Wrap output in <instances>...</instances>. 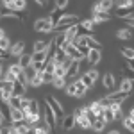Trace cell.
I'll use <instances>...</instances> for the list:
<instances>
[{"mask_svg":"<svg viewBox=\"0 0 134 134\" xmlns=\"http://www.w3.org/2000/svg\"><path fill=\"white\" fill-rule=\"evenodd\" d=\"M81 21V18L77 16V14H64L61 20L57 21L55 25H54V32L55 34H61L63 31H66V29H70L72 25H77Z\"/></svg>","mask_w":134,"mask_h":134,"instance_id":"cell-1","label":"cell"},{"mask_svg":"<svg viewBox=\"0 0 134 134\" xmlns=\"http://www.w3.org/2000/svg\"><path fill=\"white\" fill-rule=\"evenodd\" d=\"M32 29L36 32H43V34H50L54 32V23H52L50 16H43V18H38L32 23Z\"/></svg>","mask_w":134,"mask_h":134,"instance_id":"cell-2","label":"cell"},{"mask_svg":"<svg viewBox=\"0 0 134 134\" xmlns=\"http://www.w3.org/2000/svg\"><path fill=\"white\" fill-rule=\"evenodd\" d=\"M45 104L54 111L55 118H57V122L63 120V116H64V107H63V104L59 102L55 97H52V95H45Z\"/></svg>","mask_w":134,"mask_h":134,"instance_id":"cell-3","label":"cell"},{"mask_svg":"<svg viewBox=\"0 0 134 134\" xmlns=\"http://www.w3.org/2000/svg\"><path fill=\"white\" fill-rule=\"evenodd\" d=\"M2 7L5 11H13V13L20 14V11L27 9V2L25 0H2Z\"/></svg>","mask_w":134,"mask_h":134,"instance_id":"cell-4","label":"cell"},{"mask_svg":"<svg viewBox=\"0 0 134 134\" xmlns=\"http://www.w3.org/2000/svg\"><path fill=\"white\" fill-rule=\"evenodd\" d=\"M43 116H45V127L48 129V131H55V125H57V118H55V114L52 111L50 107L45 104V107H43Z\"/></svg>","mask_w":134,"mask_h":134,"instance_id":"cell-5","label":"cell"},{"mask_svg":"<svg viewBox=\"0 0 134 134\" xmlns=\"http://www.w3.org/2000/svg\"><path fill=\"white\" fill-rule=\"evenodd\" d=\"M113 7H114L113 0H100V2H95L91 5V14H97V13H109Z\"/></svg>","mask_w":134,"mask_h":134,"instance_id":"cell-6","label":"cell"},{"mask_svg":"<svg viewBox=\"0 0 134 134\" xmlns=\"http://www.w3.org/2000/svg\"><path fill=\"white\" fill-rule=\"evenodd\" d=\"M25 40H18V41H14V43H11V47H9V57H14V59H18L21 54H25Z\"/></svg>","mask_w":134,"mask_h":134,"instance_id":"cell-7","label":"cell"},{"mask_svg":"<svg viewBox=\"0 0 134 134\" xmlns=\"http://www.w3.org/2000/svg\"><path fill=\"white\" fill-rule=\"evenodd\" d=\"M100 81H102L104 90H107V91H114V90H116V77H114V73L105 72L102 77H100Z\"/></svg>","mask_w":134,"mask_h":134,"instance_id":"cell-8","label":"cell"},{"mask_svg":"<svg viewBox=\"0 0 134 134\" xmlns=\"http://www.w3.org/2000/svg\"><path fill=\"white\" fill-rule=\"evenodd\" d=\"M81 63L82 61H72L68 70H66V82L79 79V72H81Z\"/></svg>","mask_w":134,"mask_h":134,"instance_id":"cell-9","label":"cell"},{"mask_svg":"<svg viewBox=\"0 0 134 134\" xmlns=\"http://www.w3.org/2000/svg\"><path fill=\"white\" fill-rule=\"evenodd\" d=\"M109 100H111V104H124L125 100H129V93H124V91H118V90H114V91H109L107 95H105Z\"/></svg>","mask_w":134,"mask_h":134,"instance_id":"cell-10","label":"cell"},{"mask_svg":"<svg viewBox=\"0 0 134 134\" xmlns=\"http://www.w3.org/2000/svg\"><path fill=\"white\" fill-rule=\"evenodd\" d=\"M63 38H64V41L66 43H72L79 34H81V29H79V25H72L70 29H66V31H63Z\"/></svg>","mask_w":134,"mask_h":134,"instance_id":"cell-11","label":"cell"},{"mask_svg":"<svg viewBox=\"0 0 134 134\" xmlns=\"http://www.w3.org/2000/svg\"><path fill=\"white\" fill-rule=\"evenodd\" d=\"M118 91H124V93H129L132 91V77L129 75V77H124L122 75V79H120V82H118Z\"/></svg>","mask_w":134,"mask_h":134,"instance_id":"cell-12","label":"cell"},{"mask_svg":"<svg viewBox=\"0 0 134 134\" xmlns=\"http://www.w3.org/2000/svg\"><path fill=\"white\" fill-rule=\"evenodd\" d=\"M77 25H79V29H81V34H82V32H95V29H97V25L91 21V18L81 20Z\"/></svg>","mask_w":134,"mask_h":134,"instance_id":"cell-13","label":"cell"},{"mask_svg":"<svg viewBox=\"0 0 134 134\" xmlns=\"http://www.w3.org/2000/svg\"><path fill=\"white\" fill-rule=\"evenodd\" d=\"M111 20V14L109 13H97V14H91V21L95 25H102V23H107Z\"/></svg>","mask_w":134,"mask_h":134,"instance_id":"cell-14","label":"cell"},{"mask_svg":"<svg viewBox=\"0 0 134 134\" xmlns=\"http://www.w3.org/2000/svg\"><path fill=\"white\" fill-rule=\"evenodd\" d=\"M86 59H88V63L91 66L98 64V63L102 61V50H90V54L86 55Z\"/></svg>","mask_w":134,"mask_h":134,"instance_id":"cell-15","label":"cell"},{"mask_svg":"<svg viewBox=\"0 0 134 134\" xmlns=\"http://www.w3.org/2000/svg\"><path fill=\"white\" fill-rule=\"evenodd\" d=\"M116 40H120V41H131V40H132V31L127 29V27L118 29V31H116Z\"/></svg>","mask_w":134,"mask_h":134,"instance_id":"cell-16","label":"cell"},{"mask_svg":"<svg viewBox=\"0 0 134 134\" xmlns=\"http://www.w3.org/2000/svg\"><path fill=\"white\" fill-rule=\"evenodd\" d=\"M61 124H63V129H64V131H72V129H75V116H73V113L63 116Z\"/></svg>","mask_w":134,"mask_h":134,"instance_id":"cell-17","label":"cell"},{"mask_svg":"<svg viewBox=\"0 0 134 134\" xmlns=\"http://www.w3.org/2000/svg\"><path fill=\"white\" fill-rule=\"evenodd\" d=\"M109 109H111V113H113L114 120H120V122H122V118H124V104H111Z\"/></svg>","mask_w":134,"mask_h":134,"instance_id":"cell-18","label":"cell"},{"mask_svg":"<svg viewBox=\"0 0 134 134\" xmlns=\"http://www.w3.org/2000/svg\"><path fill=\"white\" fill-rule=\"evenodd\" d=\"M9 122L11 125H18L23 122V113L20 109H11V114H9Z\"/></svg>","mask_w":134,"mask_h":134,"instance_id":"cell-19","label":"cell"},{"mask_svg":"<svg viewBox=\"0 0 134 134\" xmlns=\"http://www.w3.org/2000/svg\"><path fill=\"white\" fill-rule=\"evenodd\" d=\"M16 63L20 64L23 70H25V68H29V66L32 64V55H31V54H21L20 57L16 59Z\"/></svg>","mask_w":134,"mask_h":134,"instance_id":"cell-20","label":"cell"},{"mask_svg":"<svg viewBox=\"0 0 134 134\" xmlns=\"http://www.w3.org/2000/svg\"><path fill=\"white\" fill-rule=\"evenodd\" d=\"M48 43L47 40H36V41L32 43V54H38V52H43L47 47H48Z\"/></svg>","mask_w":134,"mask_h":134,"instance_id":"cell-21","label":"cell"},{"mask_svg":"<svg viewBox=\"0 0 134 134\" xmlns=\"http://www.w3.org/2000/svg\"><path fill=\"white\" fill-rule=\"evenodd\" d=\"M86 47H88L90 50H102V41L97 40L95 36H90V38H88V43H86Z\"/></svg>","mask_w":134,"mask_h":134,"instance_id":"cell-22","label":"cell"},{"mask_svg":"<svg viewBox=\"0 0 134 134\" xmlns=\"http://www.w3.org/2000/svg\"><path fill=\"white\" fill-rule=\"evenodd\" d=\"M88 109H90V113H91L95 118H100V116H102V111H104L102 107L98 105V102H97V100H93L91 104H88Z\"/></svg>","mask_w":134,"mask_h":134,"instance_id":"cell-23","label":"cell"},{"mask_svg":"<svg viewBox=\"0 0 134 134\" xmlns=\"http://www.w3.org/2000/svg\"><path fill=\"white\" fill-rule=\"evenodd\" d=\"M132 0H120V2H114V7L116 11H131L132 9Z\"/></svg>","mask_w":134,"mask_h":134,"instance_id":"cell-24","label":"cell"},{"mask_svg":"<svg viewBox=\"0 0 134 134\" xmlns=\"http://www.w3.org/2000/svg\"><path fill=\"white\" fill-rule=\"evenodd\" d=\"M105 122H104L102 118H95V120H93V124H91V129L93 131H95V132H104V131H105Z\"/></svg>","mask_w":134,"mask_h":134,"instance_id":"cell-25","label":"cell"},{"mask_svg":"<svg viewBox=\"0 0 134 134\" xmlns=\"http://www.w3.org/2000/svg\"><path fill=\"white\" fill-rule=\"evenodd\" d=\"M75 125L81 127L82 131H90V129H91V122H90L86 116H84V118H75Z\"/></svg>","mask_w":134,"mask_h":134,"instance_id":"cell-26","label":"cell"},{"mask_svg":"<svg viewBox=\"0 0 134 134\" xmlns=\"http://www.w3.org/2000/svg\"><path fill=\"white\" fill-rule=\"evenodd\" d=\"M32 64H43V63H47V54L45 52H38V54H32Z\"/></svg>","mask_w":134,"mask_h":134,"instance_id":"cell-27","label":"cell"},{"mask_svg":"<svg viewBox=\"0 0 134 134\" xmlns=\"http://www.w3.org/2000/svg\"><path fill=\"white\" fill-rule=\"evenodd\" d=\"M9 114H11L9 104H5V102H2V100H0V116L4 118V122H5V120H9Z\"/></svg>","mask_w":134,"mask_h":134,"instance_id":"cell-28","label":"cell"},{"mask_svg":"<svg viewBox=\"0 0 134 134\" xmlns=\"http://www.w3.org/2000/svg\"><path fill=\"white\" fill-rule=\"evenodd\" d=\"M88 38H90V34H79V36L72 41V45L75 47V48H77V47H82V45L88 43Z\"/></svg>","mask_w":134,"mask_h":134,"instance_id":"cell-29","label":"cell"},{"mask_svg":"<svg viewBox=\"0 0 134 134\" xmlns=\"http://www.w3.org/2000/svg\"><path fill=\"white\" fill-rule=\"evenodd\" d=\"M7 70H9V72L13 73V75H16V79H18L21 73H23V68H21V66H20V64H18L16 61H14V63H11L9 66H7Z\"/></svg>","mask_w":134,"mask_h":134,"instance_id":"cell-30","label":"cell"},{"mask_svg":"<svg viewBox=\"0 0 134 134\" xmlns=\"http://www.w3.org/2000/svg\"><path fill=\"white\" fill-rule=\"evenodd\" d=\"M120 54H122V57H124L125 61H132V57H134V50L131 48V47H122L120 48Z\"/></svg>","mask_w":134,"mask_h":134,"instance_id":"cell-31","label":"cell"},{"mask_svg":"<svg viewBox=\"0 0 134 134\" xmlns=\"http://www.w3.org/2000/svg\"><path fill=\"white\" fill-rule=\"evenodd\" d=\"M9 47H11V40H9V36L5 34L4 38H0V52L5 54V52L9 50Z\"/></svg>","mask_w":134,"mask_h":134,"instance_id":"cell-32","label":"cell"},{"mask_svg":"<svg viewBox=\"0 0 134 134\" xmlns=\"http://www.w3.org/2000/svg\"><path fill=\"white\" fill-rule=\"evenodd\" d=\"M116 18L125 21H132V9L131 11H116Z\"/></svg>","mask_w":134,"mask_h":134,"instance_id":"cell-33","label":"cell"},{"mask_svg":"<svg viewBox=\"0 0 134 134\" xmlns=\"http://www.w3.org/2000/svg\"><path fill=\"white\" fill-rule=\"evenodd\" d=\"M79 81H81V82L84 84V86H86V88H88V91H90V90H93V88H95V82H93L91 79H90V77H88V75H86V73H82V75H81V77H79Z\"/></svg>","mask_w":134,"mask_h":134,"instance_id":"cell-34","label":"cell"},{"mask_svg":"<svg viewBox=\"0 0 134 134\" xmlns=\"http://www.w3.org/2000/svg\"><path fill=\"white\" fill-rule=\"evenodd\" d=\"M27 114H40V102L38 100H31V105H29V109H27Z\"/></svg>","mask_w":134,"mask_h":134,"instance_id":"cell-35","label":"cell"},{"mask_svg":"<svg viewBox=\"0 0 134 134\" xmlns=\"http://www.w3.org/2000/svg\"><path fill=\"white\" fill-rule=\"evenodd\" d=\"M100 118H102L105 124H111V122H114V116H113V113H111V109H109V107L102 111V116H100Z\"/></svg>","mask_w":134,"mask_h":134,"instance_id":"cell-36","label":"cell"},{"mask_svg":"<svg viewBox=\"0 0 134 134\" xmlns=\"http://www.w3.org/2000/svg\"><path fill=\"white\" fill-rule=\"evenodd\" d=\"M66 84H68V82H66V79H55V77L52 79V86H54L55 90H64Z\"/></svg>","mask_w":134,"mask_h":134,"instance_id":"cell-37","label":"cell"},{"mask_svg":"<svg viewBox=\"0 0 134 134\" xmlns=\"http://www.w3.org/2000/svg\"><path fill=\"white\" fill-rule=\"evenodd\" d=\"M20 102H21V97H14V95H13L7 104H9L11 109H20Z\"/></svg>","mask_w":134,"mask_h":134,"instance_id":"cell-38","label":"cell"},{"mask_svg":"<svg viewBox=\"0 0 134 134\" xmlns=\"http://www.w3.org/2000/svg\"><path fill=\"white\" fill-rule=\"evenodd\" d=\"M86 75H88V77L91 79L93 82H97V81L100 79V73H98V70H97V68H90V70L86 72Z\"/></svg>","mask_w":134,"mask_h":134,"instance_id":"cell-39","label":"cell"},{"mask_svg":"<svg viewBox=\"0 0 134 134\" xmlns=\"http://www.w3.org/2000/svg\"><path fill=\"white\" fill-rule=\"evenodd\" d=\"M122 124H124V127L129 131V132H132L134 131V124H132V118H129V116H124L122 118Z\"/></svg>","mask_w":134,"mask_h":134,"instance_id":"cell-40","label":"cell"},{"mask_svg":"<svg viewBox=\"0 0 134 134\" xmlns=\"http://www.w3.org/2000/svg\"><path fill=\"white\" fill-rule=\"evenodd\" d=\"M52 5H54V9L64 11V9H66V7H68V5H70V2H68V0H57V2H54Z\"/></svg>","mask_w":134,"mask_h":134,"instance_id":"cell-41","label":"cell"},{"mask_svg":"<svg viewBox=\"0 0 134 134\" xmlns=\"http://www.w3.org/2000/svg\"><path fill=\"white\" fill-rule=\"evenodd\" d=\"M29 86H31V88H40V86H43L41 73H36V77H34V79H32L31 82H29Z\"/></svg>","mask_w":134,"mask_h":134,"instance_id":"cell-42","label":"cell"},{"mask_svg":"<svg viewBox=\"0 0 134 134\" xmlns=\"http://www.w3.org/2000/svg\"><path fill=\"white\" fill-rule=\"evenodd\" d=\"M23 75H25V79H27V81L31 82L32 79L36 77V70H34L32 66H29V68H25V70H23Z\"/></svg>","mask_w":134,"mask_h":134,"instance_id":"cell-43","label":"cell"},{"mask_svg":"<svg viewBox=\"0 0 134 134\" xmlns=\"http://www.w3.org/2000/svg\"><path fill=\"white\" fill-rule=\"evenodd\" d=\"M77 50H79V54H81V59H86V55L90 54V48H88L86 45H82V47H77Z\"/></svg>","mask_w":134,"mask_h":134,"instance_id":"cell-44","label":"cell"},{"mask_svg":"<svg viewBox=\"0 0 134 134\" xmlns=\"http://www.w3.org/2000/svg\"><path fill=\"white\" fill-rule=\"evenodd\" d=\"M52 79H54V75H50V73H41L43 84H52Z\"/></svg>","mask_w":134,"mask_h":134,"instance_id":"cell-45","label":"cell"},{"mask_svg":"<svg viewBox=\"0 0 134 134\" xmlns=\"http://www.w3.org/2000/svg\"><path fill=\"white\" fill-rule=\"evenodd\" d=\"M36 134H50V131L45 125H36Z\"/></svg>","mask_w":134,"mask_h":134,"instance_id":"cell-46","label":"cell"},{"mask_svg":"<svg viewBox=\"0 0 134 134\" xmlns=\"http://www.w3.org/2000/svg\"><path fill=\"white\" fill-rule=\"evenodd\" d=\"M0 134H11L9 125H2V127H0Z\"/></svg>","mask_w":134,"mask_h":134,"instance_id":"cell-47","label":"cell"},{"mask_svg":"<svg viewBox=\"0 0 134 134\" xmlns=\"http://www.w3.org/2000/svg\"><path fill=\"white\" fill-rule=\"evenodd\" d=\"M48 4H50V2H45V0H36V5H38V7H47Z\"/></svg>","mask_w":134,"mask_h":134,"instance_id":"cell-48","label":"cell"},{"mask_svg":"<svg viewBox=\"0 0 134 134\" xmlns=\"http://www.w3.org/2000/svg\"><path fill=\"white\" fill-rule=\"evenodd\" d=\"M4 72H5V66H4V63H0V82L4 81Z\"/></svg>","mask_w":134,"mask_h":134,"instance_id":"cell-49","label":"cell"},{"mask_svg":"<svg viewBox=\"0 0 134 134\" xmlns=\"http://www.w3.org/2000/svg\"><path fill=\"white\" fill-rule=\"evenodd\" d=\"M125 116H129V118H134V107H129L127 109V114Z\"/></svg>","mask_w":134,"mask_h":134,"instance_id":"cell-50","label":"cell"},{"mask_svg":"<svg viewBox=\"0 0 134 134\" xmlns=\"http://www.w3.org/2000/svg\"><path fill=\"white\" fill-rule=\"evenodd\" d=\"M23 134H36V127H27V131Z\"/></svg>","mask_w":134,"mask_h":134,"instance_id":"cell-51","label":"cell"},{"mask_svg":"<svg viewBox=\"0 0 134 134\" xmlns=\"http://www.w3.org/2000/svg\"><path fill=\"white\" fill-rule=\"evenodd\" d=\"M125 68H127V72H132V70H134V68H132V61L125 63Z\"/></svg>","mask_w":134,"mask_h":134,"instance_id":"cell-52","label":"cell"},{"mask_svg":"<svg viewBox=\"0 0 134 134\" xmlns=\"http://www.w3.org/2000/svg\"><path fill=\"white\" fill-rule=\"evenodd\" d=\"M107 134H122V132H120V131H116V129H113V131H109Z\"/></svg>","mask_w":134,"mask_h":134,"instance_id":"cell-53","label":"cell"},{"mask_svg":"<svg viewBox=\"0 0 134 134\" xmlns=\"http://www.w3.org/2000/svg\"><path fill=\"white\" fill-rule=\"evenodd\" d=\"M4 36H5V31H4V29L0 27V38H4Z\"/></svg>","mask_w":134,"mask_h":134,"instance_id":"cell-54","label":"cell"},{"mask_svg":"<svg viewBox=\"0 0 134 134\" xmlns=\"http://www.w3.org/2000/svg\"><path fill=\"white\" fill-rule=\"evenodd\" d=\"M2 125H4V118L0 116V127H2Z\"/></svg>","mask_w":134,"mask_h":134,"instance_id":"cell-55","label":"cell"},{"mask_svg":"<svg viewBox=\"0 0 134 134\" xmlns=\"http://www.w3.org/2000/svg\"><path fill=\"white\" fill-rule=\"evenodd\" d=\"M0 7H2V2H0Z\"/></svg>","mask_w":134,"mask_h":134,"instance_id":"cell-56","label":"cell"},{"mask_svg":"<svg viewBox=\"0 0 134 134\" xmlns=\"http://www.w3.org/2000/svg\"><path fill=\"white\" fill-rule=\"evenodd\" d=\"M13 134H16V132H13Z\"/></svg>","mask_w":134,"mask_h":134,"instance_id":"cell-57","label":"cell"}]
</instances>
